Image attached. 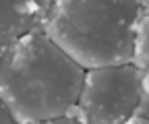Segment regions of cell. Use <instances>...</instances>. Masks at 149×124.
I'll list each match as a JSON object with an SVG mask.
<instances>
[{
	"label": "cell",
	"mask_w": 149,
	"mask_h": 124,
	"mask_svg": "<svg viewBox=\"0 0 149 124\" xmlns=\"http://www.w3.org/2000/svg\"><path fill=\"white\" fill-rule=\"evenodd\" d=\"M85 68L35 27L0 48V99L17 124H42L79 101Z\"/></svg>",
	"instance_id": "1"
},
{
	"label": "cell",
	"mask_w": 149,
	"mask_h": 124,
	"mask_svg": "<svg viewBox=\"0 0 149 124\" xmlns=\"http://www.w3.org/2000/svg\"><path fill=\"white\" fill-rule=\"evenodd\" d=\"M137 0H58L44 31L85 70L133 62Z\"/></svg>",
	"instance_id": "2"
},
{
	"label": "cell",
	"mask_w": 149,
	"mask_h": 124,
	"mask_svg": "<svg viewBox=\"0 0 149 124\" xmlns=\"http://www.w3.org/2000/svg\"><path fill=\"white\" fill-rule=\"evenodd\" d=\"M143 75L133 62L85 70L79 105L87 124H126L141 99Z\"/></svg>",
	"instance_id": "3"
},
{
	"label": "cell",
	"mask_w": 149,
	"mask_h": 124,
	"mask_svg": "<svg viewBox=\"0 0 149 124\" xmlns=\"http://www.w3.org/2000/svg\"><path fill=\"white\" fill-rule=\"evenodd\" d=\"M42 27L33 0H0V48H6L25 33Z\"/></svg>",
	"instance_id": "4"
},
{
	"label": "cell",
	"mask_w": 149,
	"mask_h": 124,
	"mask_svg": "<svg viewBox=\"0 0 149 124\" xmlns=\"http://www.w3.org/2000/svg\"><path fill=\"white\" fill-rule=\"evenodd\" d=\"M133 64L141 70H149V8H141V17L135 29Z\"/></svg>",
	"instance_id": "5"
},
{
	"label": "cell",
	"mask_w": 149,
	"mask_h": 124,
	"mask_svg": "<svg viewBox=\"0 0 149 124\" xmlns=\"http://www.w3.org/2000/svg\"><path fill=\"white\" fill-rule=\"evenodd\" d=\"M126 124H149V70H145L141 83V99L135 112L128 116Z\"/></svg>",
	"instance_id": "6"
},
{
	"label": "cell",
	"mask_w": 149,
	"mask_h": 124,
	"mask_svg": "<svg viewBox=\"0 0 149 124\" xmlns=\"http://www.w3.org/2000/svg\"><path fill=\"white\" fill-rule=\"evenodd\" d=\"M58 2V0H33V4L37 6V10H40V19H42V27H44V23H46V19L50 17V12H52V8H54V4Z\"/></svg>",
	"instance_id": "7"
},
{
	"label": "cell",
	"mask_w": 149,
	"mask_h": 124,
	"mask_svg": "<svg viewBox=\"0 0 149 124\" xmlns=\"http://www.w3.org/2000/svg\"><path fill=\"white\" fill-rule=\"evenodd\" d=\"M0 116H2V118H0V122H2V124L17 122V120H15V116H13V112H10V108H8V105H6L2 99H0Z\"/></svg>",
	"instance_id": "8"
},
{
	"label": "cell",
	"mask_w": 149,
	"mask_h": 124,
	"mask_svg": "<svg viewBox=\"0 0 149 124\" xmlns=\"http://www.w3.org/2000/svg\"><path fill=\"white\" fill-rule=\"evenodd\" d=\"M137 2H139L141 6H145V8H149V0H137Z\"/></svg>",
	"instance_id": "9"
}]
</instances>
